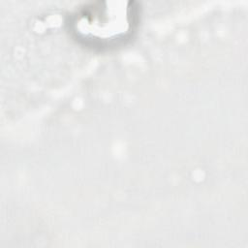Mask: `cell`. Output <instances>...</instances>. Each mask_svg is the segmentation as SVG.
<instances>
[{
  "label": "cell",
  "instance_id": "6da1fadb",
  "mask_svg": "<svg viewBox=\"0 0 248 248\" xmlns=\"http://www.w3.org/2000/svg\"><path fill=\"white\" fill-rule=\"evenodd\" d=\"M135 8L131 2H99L81 8L72 18V29L87 44L109 46L123 40L133 29Z\"/></svg>",
  "mask_w": 248,
  "mask_h": 248
}]
</instances>
